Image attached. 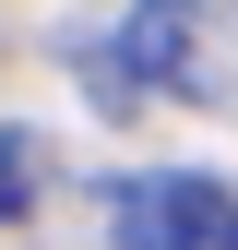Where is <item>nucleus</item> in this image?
<instances>
[{"instance_id": "obj_1", "label": "nucleus", "mask_w": 238, "mask_h": 250, "mask_svg": "<svg viewBox=\"0 0 238 250\" xmlns=\"http://www.w3.org/2000/svg\"><path fill=\"white\" fill-rule=\"evenodd\" d=\"M119 238L131 250H238V203L215 179H131L119 191Z\"/></svg>"}, {"instance_id": "obj_2", "label": "nucleus", "mask_w": 238, "mask_h": 250, "mask_svg": "<svg viewBox=\"0 0 238 250\" xmlns=\"http://www.w3.org/2000/svg\"><path fill=\"white\" fill-rule=\"evenodd\" d=\"M119 72H143V83H202V72H191V0H131Z\"/></svg>"}, {"instance_id": "obj_3", "label": "nucleus", "mask_w": 238, "mask_h": 250, "mask_svg": "<svg viewBox=\"0 0 238 250\" xmlns=\"http://www.w3.org/2000/svg\"><path fill=\"white\" fill-rule=\"evenodd\" d=\"M36 203V131H0V227Z\"/></svg>"}]
</instances>
